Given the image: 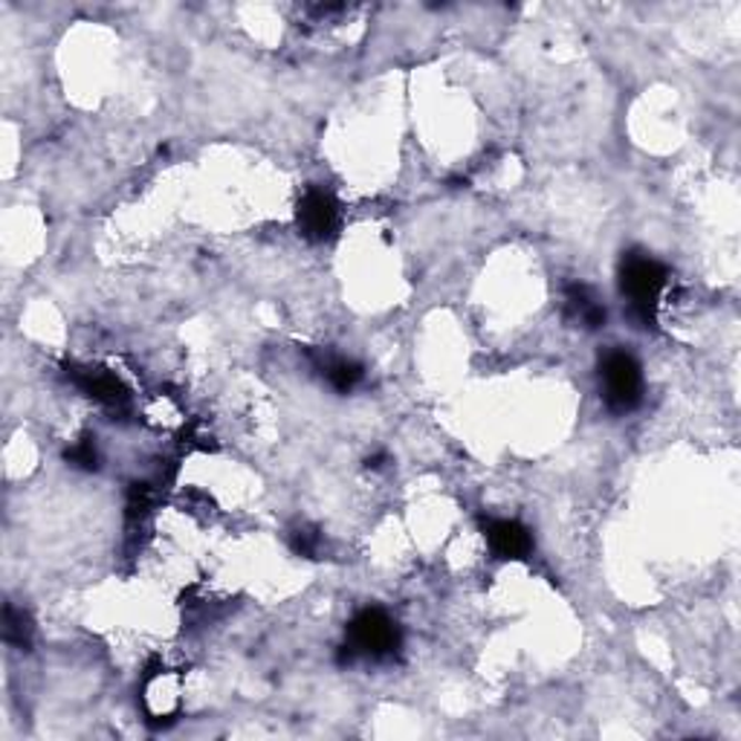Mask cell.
<instances>
[{"label": "cell", "mask_w": 741, "mask_h": 741, "mask_svg": "<svg viewBox=\"0 0 741 741\" xmlns=\"http://www.w3.org/2000/svg\"><path fill=\"white\" fill-rule=\"evenodd\" d=\"M617 281H620V292L629 305L631 319L646 330L655 328L658 301L669 281L667 267L646 253H626L617 270Z\"/></svg>", "instance_id": "obj_1"}, {"label": "cell", "mask_w": 741, "mask_h": 741, "mask_svg": "<svg viewBox=\"0 0 741 741\" xmlns=\"http://www.w3.org/2000/svg\"><path fill=\"white\" fill-rule=\"evenodd\" d=\"M400 649V629L389 611L371 606L362 608L348 622V644L342 646V663H353L357 658L391 660Z\"/></svg>", "instance_id": "obj_2"}, {"label": "cell", "mask_w": 741, "mask_h": 741, "mask_svg": "<svg viewBox=\"0 0 741 741\" xmlns=\"http://www.w3.org/2000/svg\"><path fill=\"white\" fill-rule=\"evenodd\" d=\"M599 391L611 414H629L644 403V368L635 353L608 348L599 357Z\"/></svg>", "instance_id": "obj_3"}, {"label": "cell", "mask_w": 741, "mask_h": 741, "mask_svg": "<svg viewBox=\"0 0 741 741\" xmlns=\"http://www.w3.org/2000/svg\"><path fill=\"white\" fill-rule=\"evenodd\" d=\"M296 224L299 233L313 244H325L339 229V203L328 188L310 186L296 203Z\"/></svg>", "instance_id": "obj_4"}, {"label": "cell", "mask_w": 741, "mask_h": 741, "mask_svg": "<svg viewBox=\"0 0 741 741\" xmlns=\"http://www.w3.org/2000/svg\"><path fill=\"white\" fill-rule=\"evenodd\" d=\"M481 531L495 559H527L533 554V536L516 518H481Z\"/></svg>", "instance_id": "obj_5"}, {"label": "cell", "mask_w": 741, "mask_h": 741, "mask_svg": "<svg viewBox=\"0 0 741 741\" xmlns=\"http://www.w3.org/2000/svg\"><path fill=\"white\" fill-rule=\"evenodd\" d=\"M562 305H565V319L570 325H577V328L599 330L606 325V308H603V301L597 299V292L588 285L565 287Z\"/></svg>", "instance_id": "obj_6"}, {"label": "cell", "mask_w": 741, "mask_h": 741, "mask_svg": "<svg viewBox=\"0 0 741 741\" xmlns=\"http://www.w3.org/2000/svg\"><path fill=\"white\" fill-rule=\"evenodd\" d=\"M70 377H73L75 385H79L88 398L96 400V403L111 405V409L127 403V389L116 380V374H111L105 368H73Z\"/></svg>", "instance_id": "obj_7"}, {"label": "cell", "mask_w": 741, "mask_h": 741, "mask_svg": "<svg viewBox=\"0 0 741 741\" xmlns=\"http://www.w3.org/2000/svg\"><path fill=\"white\" fill-rule=\"evenodd\" d=\"M322 374L337 394H351V391L362 382V374H366V371H362L360 362L344 360V357H330V360L322 362Z\"/></svg>", "instance_id": "obj_8"}, {"label": "cell", "mask_w": 741, "mask_h": 741, "mask_svg": "<svg viewBox=\"0 0 741 741\" xmlns=\"http://www.w3.org/2000/svg\"><path fill=\"white\" fill-rule=\"evenodd\" d=\"M3 640H7L9 646H18V649H30L32 640L30 617L12 606L3 608Z\"/></svg>", "instance_id": "obj_9"}, {"label": "cell", "mask_w": 741, "mask_h": 741, "mask_svg": "<svg viewBox=\"0 0 741 741\" xmlns=\"http://www.w3.org/2000/svg\"><path fill=\"white\" fill-rule=\"evenodd\" d=\"M290 547L299 556H308V559H316L319 554V547H322V536L310 527H299V531L290 536Z\"/></svg>", "instance_id": "obj_10"}, {"label": "cell", "mask_w": 741, "mask_h": 741, "mask_svg": "<svg viewBox=\"0 0 741 741\" xmlns=\"http://www.w3.org/2000/svg\"><path fill=\"white\" fill-rule=\"evenodd\" d=\"M68 461L75 466H82V470H96L99 466L96 443H93L91 438H82V441L75 443L73 450H68Z\"/></svg>", "instance_id": "obj_11"}]
</instances>
